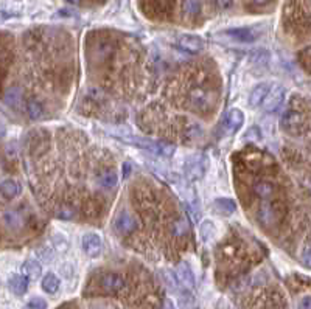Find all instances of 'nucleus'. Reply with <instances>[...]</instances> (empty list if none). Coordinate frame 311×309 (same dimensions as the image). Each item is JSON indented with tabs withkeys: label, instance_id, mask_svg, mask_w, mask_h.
I'll return each mask as SVG.
<instances>
[{
	"label": "nucleus",
	"instance_id": "23",
	"mask_svg": "<svg viewBox=\"0 0 311 309\" xmlns=\"http://www.w3.org/2000/svg\"><path fill=\"white\" fill-rule=\"evenodd\" d=\"M202 2L201 0H184L182 2V11L186 16H196L201 13Z\"/></svg>",
	"mask_w": 311,
	"mask_h": 309
},
{
	"label": "nucleus",
	"instance_id": "26",
	"mask_svg": "<svg viewBox=\"0 0 311 309\" xmlns=\"http://www.w3.org/2000/svg\"><path fill=\"white\" fill-rule=\"evenodd\" d=\"M76 215L75 208L69 207V205H62L60 207V210L56 212V217L61 219V221H70V219H73Z\"/></svg>",
	"mask_w": 311,
	"mask_h": 309
},
{
	"label": "nucleus",
	"instance_id": "13",
	"mask_svg": "<svg viewBox=\"0 0 311 309\" xmlns=\"http://www.w3.org/2000/svg\"><path fill=\"white\" fill-rule=\"evenodd\" d=\"M204 168H206V163H204V158L201 157H194L190 158L187 163V177L194 181V179H199L204 174Z\"/></svg>",
	"mask_w": 311,
	"mask_h": 309
},
{
	"label": "nucleus",
	"instance_id": "7",
	"mask_svg": "<svg viewBox=\"0 0 311 309\" xmlns=\"http://www.w3.org/2000/svg\"><path fill=\"white\" fill-rule=\"evenodd\" d=\"M100 284L106 292H119L124 287V280H123V277H120L119 274L108 272V274L101 275Z\"/></svg>",
	"mask_w": 311,
	"mask_h": 309
},
{
	"label": "nucleus",
	"instance_id": "31",
	"mask_svg": "<svg viewBox=\"0 0 311 309\" xmlns=\"http://www.w3.org/2000/svg\"><path fill=\"white\" fill-rule=\"evenodd\" d=\"M304 263L307 267L310 266V246L308 244L305 246V250H304Z\"/></svg>",
	"mask_w": 311,
	"mask_h": 309
},
{
	"label": "nucleus",
	"instance_id": "29",
	"mask_svg": "<svg viewBox=\"0 0 311 309\" xmlns=\"http://www.w3.org/2000/svg\"><path fill=\"white\" fill-rule=\"evenodd\" d=\"M217 3H218V6H219V8L226 9V8H230V6H232L233 0H217Z\"/></svg>",
	"mask_w": 311,
	"mask_h": 309
},
{
	"label": "nucleus",
	"instance_id": "20",
	"mask_svg": "<svg viewBox=\"0 0 311 309\" xmlns=\"http://www.w3.org/2000/svg\"><path fill=\"white\" fill-rule=\"evenodd\" d=\"M117 182H119V176H117L115 171H104L98 176V184L103 188H106V190L114 188L117 185Z\"/></svg>",
	"mask_w": 311,
	"mask_h": 309
},
{
	"label": "nucleus",
	"instance_id": "15",
	"mask_svg": "<svg viewBox=\"0 0 311 309\" xmlns=\"http://www.w3.org/2000/svg\"><path fill=\"white\" fill-rule=\"evenodd\" d=\"M22 275H25L28 280H37L42 275V266L36 260H27L22 264Z\"/></svg>",
	"mask_w": 311,
	"mask_h": 309
},
{
	"label": "nucleus",
	"instance_id": "24",
	"mask_svg": "<svg viewBox=\"0 0 311 309\" xmlns=\"http://www.w3.org/2000/svg\"><path fill=\"white\" fill-rule=\"evenodd\" d=\"M258 217H260V221L263 222L265 225H269V224H272L276 221V210L272 207H269V205H265V207L260 208Z\"/></svg>",
	"mask_w": 311,
	"mask_h": 309
},
{
	"label": "nucleus",
	"instance_id": "27",
	"mask_svg": "<svg viewBox=\"0 0 311 309\" xmlns=\"http://www.w3.org/2000/svg\"><path fill=\"white\" fill-rule=\"evenodd\" d=\"M163 280H165V283H167V286L171 289V291H176V292L179 291V283H178V278H176V275H174V274L165 271L163 272Z\"/></svg>",
	"mask_w": 311,
	"mask_h": 309
},
{
	"label": "nucleus",
	"instance_id": "5",
	"mask_svg": "<svg viewBox=\"0 0 311 309\" xmlns=\"http://www.w3.org/2000/svg\"><path fill=\"white\" fill-rule=\"evenodd\" d=\"M83 250L87 256L96 258L103 250V241L96 233H84L81 239Z\"/></svg>",
	"mask_w": 311,
	"mask_h": 309
},
{
	"label": "nucleus",
	"instance_id": "4",
	"mask_svg": "<svg viewBox=\"0 0 311 309\" xmlns=\"http://www.w3.org/2000/svg\"><path fill=\"white\" fill-rule=\"evenodd\" d=\"M285 95H286V91H285V87H281V86H276V87L269 89V92L266 93V96L263 99V109L266 112H276L281 106V103H283Z\"/></svg>",
	"mask_w": 311,
	"mask_h": 309
},
{
	"label": "nucleus",
	"instance_id": "30",
	"mask_svg": "<svg viewBox=\"0 0 311 309\" xmlns=\"http://www.w3.org/2000/svg\"><path fill=\"white\" fill-rule=\"evenodd\" d=\"M299 309H311V306H310V297H304L302 298V302H300V305H299Z\"/></svg>",
	"mask_w": 311,
	"mask_h": 309
},
{
	"label": "nucleus",
	"instance_id": "6",
	"mask_svg": "<svg viewBox=\"0 0 311 309\" xmlns=\"http://www.w3.org/2000/svg\"><path fill=\"white\" fill-rule=\"evenodd\" d=\"M179 47L187 53H199L204 50V45H206V41L202 37L196 36V34H184L179 37L178 41Z\"/></svg>",
	"mask_w": 311,
	"mask_h": 309
},
{
	"label": "nucleus",
	"instance_id": "11",
	"mask_svg": "<svg viewBox=\"0 0 311 309\" xmlns=\"http://www.w3.org/2000/svg\"><path fill=\"white\" fill-rule=\"evenodd\" d=\"M269 89H271V84L269 83H261V84L255 86L254 91H252L250 95H249V106L250 107L260 106L261 103H263L266 93L269 92Z\"/></svg>",
	"mask_w": 311,
	"mask_h": 309
},
{
	"label": "nucleus",
	"instance_id": "8",
	"mask_svg": "<svg viewBox=\"0 0 311 309\" xmlns=\"http://www.w3.org/2000/svg\"><path fill=\"white\" fill-rule=\"evenodd\" d=\"M281 126L285 131H289V134H299L302 131V115L293 111L286 112L281 120Z\"/></svg>",
	"mask_w": 311,
	"mask_h": 309
},
{
	"label": "nucleus",
	"instance_id": "2",
	"mask_svg": "<svg viewBox=\"0 0 311 309\" xmlns=\"http://www.w3.org/2000/svg\"><path fill=\"white\" fill-rule=\"evenodd\" d=\"M123 142L129 143L132 146H137L142 149H147V151L157 154V155H163V157H170L174 154L176 148L170 143H165L160 140H153V138H143V137H123Z\"/></svg>",
	"mask_w": 311,
	"mask_h": 309
},
{
	"label": "nucleus",
	"instance_id": "10",
	"mask_svg": "<svg viewBox=\"0 0 311 309\" xmlns=\"http://www.w3.org/2000/svg\"><path fill=\"white\" fill-rule=\"evenodd\" d=\"M245 123V114H243L240 109H233V111L229 112L227 120H226V131L229 134L237 132L238 129Z\"/></svg>",
	"mask_w": 311,
	"mask_h": 309
},
{
	"label": "nucleus",
	"instance_id": "25",
	"mask_svg": "<svg viewBox=\"0 0 311 309\" xmlns=\"http://www.w3.org/2000/svg\"><path fill=\"white\" fill-rule=\"evenodd\" d=\"M27 112H28V117H30L31 120H39L44 115V107H42L41 103L36 101V99H31L27 106Z\"/></svg>",
	"mask_w": 311,
	"mask_h": 309
},
{
	"label": "nucleus",
	"instance_id": "3",
	"mask_svg": "<svg viewBox=\"0 0 311 309\" xmlns=\"http://www.w3.org/2000/svg\"><path fill=\"white\" fill-rule=\"evenodd\" d=\"M114 227L115 230L119 232L120 235L123 236H128L131 233H134L135 230L139 228V222L137 219H135V216H132L129 212H120L119 215L115 216V221H114Z\"/></svg>",
	"mask_w": 311,
	"mask_h": 309
},
{
	"label": "nucleus",
	"instance_id": "34",
	"mask_svg": "<svg viewBox=\"0 0 311 309\" xmlns=\"http://www.w3.org/2000/svg\"><path fill=\"white\" fill-rule=\"evenodd\" d=\"M69 2H70V3H80L81 0H69Z\"/></svg>",
	"mask_w": 311,
	"mask_h": 309
},
{
	"label": "nucleus",
	"instance_id": "28",
	"mask_svg": "<svg viewBox=\"0 0 311 309\" xmlns=\"http://www.w3.org/2000/svg\"><path fill=\"white\" fill-rule=\"evenodd\" d=\"M25 309H47V302L41 297H34L27 303Z\"/></svg>",
	"mask_w": 311,
	"mask_h": 309
},
{
	"label": "nucleus",
	"instance_id": "18",
	"mask_svg": "<svg viewBox=\"0 0 311 309\" xmlns=\"http://www.w3.org/2000/svg\"><path fill=\"white\" fill-rule=\"evenodd\" d=\"M22 101V91L21 87H9L5 92V103L11 107H19Z\"/></svg>",
	"mask_w": 311,
	"mask_h": 309
},
{
	"label": "nucleus",
	"instance_id": "9",
	"mask_svg": "<svg viewBox=\"0 0 311 309\" xmlns=\"http://www.w3.org/2000/svg\"><path fill=\"white\" fill-rule=\"evenodd\" d=\"M28 278L25 275H21V274H14L9 277L8 280V287L9 291H11L14 295H24L27 292L28 289Z\"/></svg>",
	"mask_w": 311,
	"mask_h": 309
},
{
	"label": "nucleus",
	"instance_id": "12",
	"mask_svg": "<svg viewBox=\"0 0 311 309\" xmlns=\"http://www.w3.org/2000/svg\"><path fill=\"white\" fill-rule=\"evenodd\" d=\"M21 191H22L21 184H19L17 181H14V179H6V181H3L2 184H0V193H2V196L6 197V199L17 197L19 194H21Z\"/></svg>",
	"mask_w": 311,
	"mask_h": 309
},
{
	"label": "nucleus",
	"instance_id": "1",
	"mask_svg": "<svg viewBox=\"0 0 311 309\" xmlns=\"http://www.w3.org/2000/svg\"><path fill=\"white\" fill-rule=\"evenodd\" d=\"M261 36V30L257 27H240V28H229L224 31H219L213 36V41L219 44H230V45H241V44H252Z\"/></svg>",
	"mask_w": 311,
	"mask_h": 309
},
{
	"label": "nucleus",
	"instance_id": "17",
	"mask_svg": "<svg viewBox=\"0 0 311 309\" xmlns=\"http://www.w3.org/2000/svg\"><path fill=\"white\" fill-rule=\"evenodd\" d=\"M60 278H58L55 274L48 272L44 278H42V289L47 294H56L58 289H60Z\"/></svg>",
	"mask_w": 311,
	"mask_h": 309
},
{
	"label": "nucleus",
	"instance_id": "16",
	"mask_svg": "<svg viewBox=\"0 0 311 309\" xmlns=\"http://www.w3.org/2000/svg\"><path fill=\"white\" fill-rule=\"evenodd\" d=\"M213 210L219 215H222V216H227V215H232L237 210V205L232 199L222 197V199H217V201L213 202Z\"/></svg>",
	"mask_w": 311,
	"mask_h": 309
},
{
	"label": "nucleus",
	"instance_id": "33",
	"mask_svg": "<svg viewBox=\"0 0 311 309\" xmlns=\"http://www.w3.org/2000/svg\"><path fill=\"white\" fill-rule=\"evenodd\" d=\"M165 309H176V308H174V305L168 300L167 303H165Z\"/></svg>",
	"mask_w": 311,
	"mask_h": 309
},
{
	"label": "nucleus",
	"instance_id": "32",
	"mask_svg": "<svg viewBox=\"0 0 311 309\" xmlns=\"http://www.w3.org/2000/svg\"><path fill=\"white\" fill-rule=\"evenodd\" d=\"M269 0H252V3L254 5H266Z\"/></svg>",
	"mask_w": 311,
	"mask_h": 309
},
{
	"label": "nucleus",
	"instance_id": "19",
	"mask_svg": "<svg viewBox=\"0 0 311 309\" xmlns=\"http://www.w3.org/2000/svg\"><path fill=\"white\" fill-rule=\"evenodd\" d=\"M190 230V227H188V222L186 221L184 217H179V219H174V221L171 222L170 225V232L173 236H176V238H181V236H186Z\"/></svg>",
	"mask_w": 311,
	"mask_h": 309
},
{
	"label": "nucleus",
	"instance_id": "14",
	"mask_svg": "<svg viewBox=\"0 0 311 309\" xmlns=\"http://www.w3.org/2000/svg\"><path fill=\"white\" fill-rule=\"evenodd\" d=\"M176 274H178V280L186 286V287H194V275L191 267L187 263H181L176 269Z\"/></svg>",
	"mask_w": 311,
	"mask_h": 309
},
{
	"label": "nucleus",
	"instance_id": "21",
	"mask_svg": "<svg viewBox=\"0 0 311 309\" xmlns=\"http://www.w3.org/2000/svg\"><path fill=\"white\" fill-rule=\"evenodd\" d=\"M254 193L261 199H269L272 194H274V185L269 182H265V181L257 182L254 185Z\"/></svg>",
	"mask_w": 311,
	"mask_h": 309
},
{
	"label": "nucleus",
	"instance_id": "22",
	"mask_svg": "<svg viewBox=\"0 0 311 309\" xmlns=\"http://www.w3.org/2000/svg\"><path fill=\"white\" fill-rule=\"evenodd\" d=\"M3 222L9 227V228H14V230H17V228L22 227V217L19 216L17 212L14 210H8L3 213Z\"/></svg>",
	"mask_w": 311,
	"mask_h": 309
}]
</instances>
